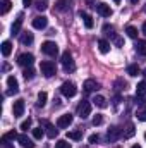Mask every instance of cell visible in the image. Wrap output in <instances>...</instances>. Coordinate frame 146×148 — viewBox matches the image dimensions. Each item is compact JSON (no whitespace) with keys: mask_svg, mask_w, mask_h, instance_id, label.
Instances as JSON below:
<instances>
[{"mask_svg":"<svg viewBox=\"0 0 146 148\" xmlns=\"http://www.w3.org/2000/svg\"><path fill=\"white\" fill-rule=\"evenodd\" d=\"M40 71H41V74L45 77H52V76L57 74V67H55V64L52 60H43L40 64Z\"/></svg>","mask_w":146,"mask_h":148,"instance_id":"cell-1","label":"cell"},{"mask_svg":"<svg viewBox=\"0 0 146 148\" xmlns=\"http://www.w3.org/2000/svg\"><path fill=\"white\" fill-rule=\"evenodd\" d=\"M41 52L46 53V55H50V57H55L59 53V47H57L55 41H43L41 43Z\"/></svg>","mask_w":146,"mask_h":148,"instance_id":"cell-2","label":"cell"},{"mask_svg":"<svg viewBox=\"0 0 146 148\" xmlns=\"http://www.w3.org/2000/svg\"><path fill=\"white\" fill-rule=\"evenodd\" d=\"M60 91H62V95H64V97H67V98H72L74 95L77 93V88H76V84H74L72 81H65V83H62V86H60Z\"/></svg>","mask_w":146,"mask_h":148,"instance_id":"cell-3","label":"cell"},{"mask_svg":"<svg viewBox=\"0 0 146 148\" xmlns=\"http://www.w3.org/2000/svg\"><path fill=\"white\" fill-rule=\"evenodd\" d=\"M62 66H64V71H65V73H69V71H74V69H76L71 52H64V53H62Z\"/></svg>","mask_w":146,"mask_h":148,"instance_id":"cell-4","label":"cell"},{"mask_svg":"<svg viewBox=\"0 0 146 148\" xmlns=\"http://www.w3.org/2000/svg\"><path fill=\"white\" fill-rule=\"evenodd\" d=\"M89 114H91V103L86 102V100H83V102L77 105V115H79L81 119H86Z\"/></svg>","mask_w":146,"mask_h":148,"instance_id":"cell-5","label":"cell"},{"mask_svg":"<svg viewBox=\"0 0 146 148\" xmlns=\"http://www.w3.org/2000/svg\"><path fill=\"white\" fill-rule=\"evenodd\" d=\"M35 62V57L33 53H21L17 57V64L19 66H24V67H31V64Z\"/></svg>","mask_w":146,"mask_h":148,"instance_id":"cell-6","label":"cell"},{"mask_svg":"<svg viewBox=\"0 0 146 148\" xmlns=\"http://www.w3.org/2000/svg\"><path fill=\"white\" fill-rule=\"evenodd\" d=\"M71 124H72V114H64L57 119V127H60V129H65Z\"/></svg>","mask_w":146,"mask_h":148,"instance_id":"cell-7","label":"cell"},{"mask_svg":"<svg viewBox=\"0 0 146 148\" xmlns=\"http://www.w3.org/2000/svg\"><path fill=\"white\" fill-rule=\"evenodd\" d=\"M122 136V131L117 127V126H112L108 129V133H107V140H108L110 143H113V141H117L119 138Z\"/></svg>","mask_w":146,"mask_h":148,"instance_id":"cell-8","label":"cell"},{"mask_svg":"<svg viewBox=\"0 0 146 148\" xmlns=\"http://www.w3.org/2000/svg\"><path fill=\"white\" fill-rule=\"evenodd\" d=\"M96 12H98L102 17H110V16H112V9H110V5L103 3V2H100V3L96 5Z\"/></svg>","mask_w":146,"mask_h":148,"instance_id":"cell-9","label":"cell"},{"mask_svg":"<svg viewBox=\"0 0 146 148\" xmlns=\"http://www.w3.org/2000/svg\"><path fill=\"white\" fill-rule=\"evenodd\" d=\"M12 112H14V117H21L24 114V100L19 98L14 102V107H12Z\"/></svg>","mask_w":146,"mask_h":148,"instance_id":"cell-10","label":"cell"},{"mask_svg":"<svg viewBox=\"0 0 146 148\" xmlns=\"http://www.w3.org/2000/svg\"><path fill=\"white\" fill-rule=\"evenodd\" d=\"M46 24H48V19L45 16H36L33 19V28H36V29H45Z\"/></svg>","mask_w":146,"mask_h":148,"instance_id":"cell-11","label":"cell"},{"mask_svg":"<svg viewBox=\"0 0 146 148\" xmlns=\"http://www.w3.org/2000/svg\"><path fill=\"white\" fill-rule=\"evenodd\" d=\"M83 88H84V91L91 93V91H96V90L100 88V84H98L95 79H86V81H84V84H83Z\"/></svg>","mask_w":146,"mask_h":148,"instance_id":"cell-12","label":"cell"},{"mask_svg":"<svg viewBox=\"0 0 146 148\" xmlns=\"http://www.w3.org/2000/svg\"><path fill=\"white\" fill-rule=\"evenodd\" d=\"M17 141L21 143V147H23V148H35L33 140H31V138H28L26 134H19V136H17Z\"/></svg>","mask_w":146,"mask_h":148,"instance_id":"cell-13","label":"cell"},{"mask_svg":"<svg viewBox=\"0 0 146 148\" xmlns=\"http://www.w3.org/2000/svg\"><path fill=\"white\" fill-rule=\"evenodd\" d=\"M43 126H45V133H46V136L53 140V138L57 136V129H55V126H53V124H50L48 121H43Z\"/></svg>","mask_w":146,"mask_h":148,"instance_id":"cell-14","label":"cell"},{"mask_svg":"<svg viewBox=\"0 0 146 148\" xmlns=\"http://www.w3.org/2000/svg\"><path fill=\"white\" fill-rule=\"evenodd\" d=\"M79 17L83 19V23H84V26H86L88 29H91V28L95 26V23H93V17H91L88 12H79Z\"/></svg>","mask_w":146,"mask_h":148,"instance_id":"cell-15","label":"cell"},{"mask_svg":"<svg viewBox=\"0 0 146 148\" xmlns=\"http://www.w3.org/2000/svg\"><path fill=\"white\" fill-rule=\"evenodd\" d=\"M7 84H9V93H17L19 91V83H17V79L14 77V76H9L7 77Z\"/></svg>","mask_w":146,"mask_h":148,"instance_id":"cell-16","label":"cell"},{"mask_svg":"<svg viewBox=\"0 0 146 148\" xmlns=\"http://www.w3.org/2000/svg\"><path fill=\"white\" fill-rule=\"evenodd\" d=\"M23 19H24V16H23V14H19V16H17V19H16V23H14V24H12V28H10L12 35H19L21 26H23Z\"/></svg>","mask_w":146,"mask_h":148,"instance_id":"cell-17","label":"cell"},{"mask_svg":"<svg viewBox=\"0 0 146 148\" xmlns=\"http://www.w3.org/2000/svg\"><path fill=\"white\" fill-rule=\"evenodd\" d=\"M93 103H95L96 107H100V109H107V107H108L107 98H105V97H102V95H96V97L93 98Z\"/></svg>","mask_w":146,"mask_h":148,"instance_id":"cell-18","label":"cell"},{"mask_svg":"<svg viewBox=\"0 0 146 148\" xmlns=\"http://www.w3.org/2000/svg\"><path fill=\"white\" fill-rule=\"evenodd\" d=\"M136 52L139 55H146V40H138L136 41Z\"/></svg>","mask_w":146,"mask_h":148,"instance_id":"cell-19","label":"cell"},{"mask_svg":"<svg viewBox=\"0 0 146 148\" xmlns=\"http://www.w3.org/2000/svg\"><path fill=\"white\" fill-rule=\"evenodd\" d=\"M98 50L102 53H108L110 52V43L107 40H98Z\"/></svg>","mask_w":146,"mask_h":148,"instance_id":"cell-20","label":"cell"},{"mask_svg":"<svg viewBox=\"0 0 146 148\" xmlns=\"http://www.w3.org/2000/svg\"><path fill=\"white\" fill-rule=\"evenodd\" d=\"M12 53V43L10 41H3L2 43V55L3 57H9Z\"/></svg>","mask_w":146,"mask_h":148,"instance_id":"cell-21","label":"cell"},{"mask_svg":"<svg viewBox=\"0 0 146 148\" xmlns=\"http://www.w3.org/2000/svg\"><path fill=\"white\" fill-rule=\"evenodd\" d=\"M134 133H136L134 124H132V122H129V124L126 126V131L122 133V136H124V138H132V136H134Z\"/></svg>","mask_w":146,"mask_h":148,"instance_id":"cell-22","label":"cell"},{"mask_svg":"<svg viewBox=\"0 0 146 148\" xmlns=\"http://www.w3.org/2000/svg\"><path fill=\"white\" fill-rule=\"evenodd\" d=\"M33 40H35L33 33L26 31V33H23V36H21V43H23V45H31V43H33Z\"/></svg>","mask_w":146,"mask_h":148,"instance_id":"cell-23","label":"cell"},{"mask_svg":"<svg viewBox=\"0 0 146 148\" xmlns=\"http://www.w3.org/2000/svg\"><path fill=\"white\" fill-rule=\"evenodd\" d=\"M136 97H146V81L138 83V86H136Z\"/></svg>","mask_w":146,"mask_h":148,"instance_id":"cell-24","label":"cell"},{"mask_svg":"<svg viewBox=\"0 0 146 148\" xmlns=\"http://www.w3.org/2000/svg\"><path fill=\"white\" fill-rule=\"evenodd\" d=\"M19 134L16 133V131H9V133H5L3 136H2V140H0V143H9V140H16Z\"/></svg>","mask_w":146,"mask_h":148,"instance_id":"cell-25","label":"cell"},{"mask_svg":"<svg viewBox=\"0 0 146 148\" xmlns=\"http://www.w3.org/2000/svg\"><path fill=\"white\" fill-rule=\"evenodd\" d=\"M67 138H69V140H74V141H79V140L83 138V131H81V129H77V131H69V133H67Z\"/></svg>","mask_w":146,"mask_h":148,"instance_id":"cell-26","label":"cell"},{"mask_svg":"<svg viewBox=\"0 0 146 148\" xmlns=\"http://www.w3.org/2000/svg\"><path fill=\"white\" fill-rule=\"evenodd\" d=\"M35 7H36V10H40V12L46 10L48 9V0H35Z\"/></svg>","mask_w":146,"mask_h":148,"instance_id":"cell-27","label":"cell"},{"mask_svg":"<svg viewBox=\"0 0 146 148\" xmlns=\"http://www.w3.org/2000/svg\"><path fill=\"white\" fill-rule=\"evenodd\" d=\"M136 117H138V121H141V122H146V105H141L138 112H136Z\"/></svg>","mask_w":146,"mask_h":148,"instance_id":"cell-28","label":"cell"},{"mask_svg":"<svg viewBox=\"0 0 146 148\" xmlns=\"http://www.w3.org/2000/svg\"><path fill=\"white\" fill-rule=\"evenodd\" d=\"M10 7H12V2H10V0H2V9H0V14H2V16H5V14L10 10Z\"/></svg>","mask_w":146,"mask_h":148,"instance_id":"cell-29","label":"cell"},{"mask_svg":"<svg viewBox=\"0 0 146 148\" xmlns=\"http://www.w3.org/2000/svg\"><path fill=\"white\" fill-rule=\"evenodd\" d=\"M46 98H48V95H46L45 91H40V93H38V102H36V105H38V107H45V103H46Z\"/></svg>","mask_w":146,"mask_h":148,"instance_id":"cell-30","label":"cell"},{"mask_svg":"<svg viewBox=\"0 0 146 148\" xmlns=\"http://www.w3.org/2000/svg\"><path fill=\"white\" fill-rule=\"evenodd\" d=\"M126 33H127V36L132 38V40H136L138 35H139V33H138V29H136L134 26H127V28H126Z\"/></svg>","mask_w":146,"mask_h":148,"instance_id":"cell-31","label":"cell"},{"mask_svg":"<svg viewBox=\"0 0 146 148\" xmlns=\"http://www.w3.org/2000/svg\"><path fill=\"white\" fill-rule=\"evenodd\" d=\"M127 74L132 76V77L138 76V74H139V67H138V64H131V66L127 67Z\"/></svg>","mask_w":146,"mask_h":148,"instance_id":"cell-32","label":"cell"},{"mask_svg":"<svg viewBox=\"0 0 146 148\" xmlns=\"http://www.w3.org/2000/svg\"><path fill=\"white\" fill-rule=\"evenodd\" d=\"M43 134H45V131L41 129V126L33 129V138H35V140H41V138H43Z\"/></svg>","mask_w":146,"mask_h":148,"instance_id":"cell-33","label":"cell"},{"mask_svg":"<svg viewBox=\"0 0 146 148\" xmlns=\"http://www.w3.org/2000/svg\"><path fill=\"white\" fill-rule=\"evenodd\" d=\"M23 74H24V79H33V77H35V69H31V67H26Z\"/></svg>","mask_w":146,"mask_h":148,"instance_id":"cell-34","label":"cell"},{"mask_svg":"<svg viewBox=\"0 0 146 148\" xmlns=\"http://www.w3.org/2000/svg\"><path fill=\"white\" fill-rule=\"evenodd\" d=\"M55 148H71V143H67L65 140H59L55 143Z\"/></svg>","mask_w":146,"mask_h":148,"instance_id":"cell-35","label":"cell"},{"mask_svg":"<svg viewBox=\"0 0 146 148\" xmlns=\"http://www.w3.org/2000/svg\"><path fill=\"white\" fill-rule=\"evenodd\" d=\"M57 9H59L60 12H64V10L67 9V0H59V2H57Z\"/></svg>","mask_w":146,"mask_h":148,"instance_id":"cell-36","label":"cell"},{"mask_svg":"<svg viewBox=\"0 0 146 148\" xmlns=\"http://www.w3.org/2000/svg\"><path fill=\"white\" fill-rule=\"evenodd\" d=\"M102 122H103V115H102V114H96V115L93 117V124H95V126H100Z\"/></svg>","mask_w":146,"mask_h":148,"instance_id":"cell-37","label":"cell"},{"mask_svg":"<svg viewBox=\"0 0 146 148\" xmlns=\"http://www.w3.org/2000/svg\"><path fill=\"white\" fill-rule=\"evenodd\" d=\"M29 127H31V119H26V121H23V124H21V129L28 131Z\"/></svg>","mask_w":146,"mask_h":148,"instance_id":"cell-38","label":"cell"},{"mask_svg":"<svg viewBox=\"0 0 146 148\" xmlns=\"http://www.w3.org/2000/svg\"><path fill=\"white\" fill-rule=\"evenodd\" d=\"M98 140H100V138H98V134H91V136H89V143H93V145H95V143H98Z\"/></svg>","mask_w":146,"mask_h":148,"instance_id":"cell-39","label":"cell"},{"mask_svg":"<svg viewBox=\"0 0 146 148\" xmlns=\"http://www.w3.org/2000/svg\"><path fill=\"white\" fill-rule=\"evenodd\" d=\"M86 3H88L89 7H95V9H96V5H98V3H96V0H86Z\"/></svg>","mask_w":146,"mask_h":148,"instance_id":"cell-40","label":"cell"},{"mask_svg":"<svg viewBox=\"0 0 146 148\" xmlns=\"http://www.w3.org/2000/svg\"><path fill=\"white\" fill-rule=\"evenodd\" d=\"M23 3L28 7V5H31V3H35V0H23Z\"/></svg>","mask_w":146,"mask_h":148,"instance_id":"cell-41","label":"cell"},{"mask_svg":"<svg viewBox=\"0 0 146 148\" xmlns=\"http://www.w3.org/2000/svg\"><path fill=\"white\" fill-rule=\"evenodd\" d=\"M2 148H14L10 143H2Z\"/></svg>","mask_w":146,"mask_h":148,"instance_id":"cell-42","label":"cell"},{"mask_svg":"<svg viewBox=\"0 0 146 148\" xmlns=\"http://www.w3.org/2000/svg\"><path fill=\"white\" fill-rule=\"evenodd\" d=\"M143 33L146 35V21H145V24H143Z\"/></svg>","mask_w":146,"mask_h":148,"instance_id":"cell-43","label":"cell"},{"mask_svg":"<svg viewBox=\"0 0 146 148\" xmlns=\"http://www.w3.org/2000/svg\"><path fill=\"white\" fill-rule=\"evenodd\" d=\"M131 2H132V3H138V2H139V0H131Z\"/></svg>","mask_w":146,"mask_h":148,"instance_id":"cell-44","label":"cell"},{"mask_svg":"<svg viewBox=\"0 0 146 148\" xmlns=\"http://www.w3.org/2000/svg\"><path fill=\"white\" fill-rule=\"evenodd\" d=\"M131 148H141V147L139 145H134V147H131Z\"/></svg>","mask_w":146,"mask_h":148,"instance_id":"cell-45","label":"cell"},{"mask_svg":"<svg viewBox=\"0 0 146 148\" xmlns=\"http://www.w3.org/2000/svg\"><path fill=\"white\" fill-rule=\"evenodd\" d=\"M113 2H115V3H120V0H113Z\"/></svg>","mask_w":146,"mask_h":148,"instance_id":"cell-46","label":"cell"},{"mask_svg":"<svg viewBox=\"0 0 146 148\" xmlns=\"http://www.w3.org/2000/svg\"><path fill=\"white\" fill-rule=\"evenodd\" d=\"M143 74H145V76H146V69H145V73H143Z\"/></svg>","mask_w":146,"mask_h":148,"instance_id":"cell-47","label":"cell"},{"mask_svg":"<svg viewBox=\"0 0 146 148\" xmlns=\"http://www.w3.org/2000/svg\"><path fill=\"white\" fill-rule=\"evenodd\" d=\"M145 140H146V133H145Z\"/></svg>","mask_w":146,"mask_h":148,"instance_id":"cell-48","label":"cell"}]
</instances>
